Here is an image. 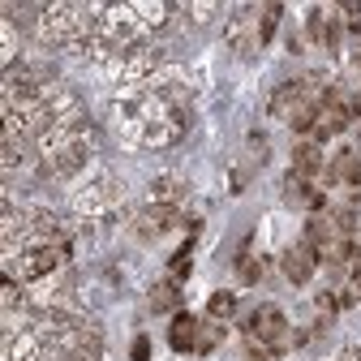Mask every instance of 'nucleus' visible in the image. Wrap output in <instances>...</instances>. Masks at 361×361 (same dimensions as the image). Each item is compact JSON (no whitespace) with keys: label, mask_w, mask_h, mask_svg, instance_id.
Returning a JSON list of instances; mask_svg holds the SVG:
<instances>
[{"label":"nucleus","mask_w":361,"mask_h":361,"mask_svg":"<svg viewBox=\"0 0 361 361\" xmlns=\"http://www.w3.org/2000/svg\"><path fill=\"white\" fill-rule=\"evenodd\" d=\"M327 90H331L327 73H305L297 82H284V86H276V95H271V116L280 125H288L293 133H314V121H319Z\"/></svg>","instance_id":"obj_4"},{"label":"nucleus","mask_w":361,"mask_h":361,"mask_svg":"<svg viewBox=\"0 0 361 361\" xmlns=\"http://www.w3.org/2000/svg\"><path fill=\"white\" fill-rule=\"evenodd\" d=\"M147 310L151 314H176L180 310V280H155L151 288H147Z\"/></svg>","instance_id":"obj_19"},{"label":"nucleus","mask_w":361,"mask_h":361,"mask_svg":"<svg viewBox=\"0 0 361 361\" xmlns=\"http://www.w3.org/2000/svg\"><path fill=\"white\" fill-rule=\"evenodd\" d=\"M194 245H198V237H185V241H180V250L172 254V280H185V276H190V267H194Z\"/></svg>","instance_id":"obj_22"},{"label":"nucleus","mask_w":361,"mask_h":361,"mask_svg":"<svg viewBox=\"0 0 361 361\" xmlns=\"http://www.w3.org/2000/svg\"><path fill=\"white\" fill-rule=\"evenodd\" d=\"M237 310H241V297L228 293V288H219V293H211V301H207V319L224 327V323H233V319H237Z\"/></svg>","instance_id":"obj_21"},{"label":"nucleus","mask_w":361,"mask_h":361,"mask_svg":"<svg viewBox=\"0 0 361 361\" xmlns=\"http://www.w3.org/2000/svg\"><path fill=\"white\" fill-rule=\"evenodd\" d=\"M323 168H327L323 142L310 138V142H297V147H293V172H297V176H310V180H314V176H323Z\"/></svg>","instance_id":"obj_18"},{"label":"nucleus","mask_w":361,"mask_h":361,"mask_svg":"<svg viewBox=\"0 0 361 361\" xmlns=\"http://www.w3.org/2000/svg\"><path fill=\"white\" fill-rule=\"evenodd\" d=\"M129 361H151V340H147V336H138V340H133V348H129Z\"/></svg>","instance_id":"obj_26"},{"label":"nucleus","mask_w":361,"mask_h":361,"mask_svg":"<svg viewBox=\"0 0 361 361\" xmlns=\"http://www.w3.org/2000/svg\"><path fill=\"white\" fill-rule=\"evenodd\" d=\"M5 262H9V276L18 284H35V280L56 276V271H65L73 262V237L69 241H48V245H26Z\"/></svg>","instance_id":"obj_7"},{"label":"nucleus","mask_w":361,"mask_h":361,"mask_svg":"<svg viewBox=\"0 0 361 361\" xmlns=\"http://www.w3.org/2000/svg\"><path fill=\"white\" fill-rule=\"evenodd\" d=\"M190 194V180L180 176V172H159L151 180V202H164V207H180Z\"/></svg>","instance_id":"obj_17"},{"label":"nucleus","mask_w":361,"mask_h":361,"mask_svg":"<svg viewBox=\"0 0 361 361\" xmlns=\"http://www.w3.org/2000/svg\"><path fill=\"white\" fill-rule=\"evenodd\" d=\"M56 82H61L56 61H22L5 69V95H48Z\"/></svg>","instance_id":"obj_13"},{"label":"nucleus","mask_w":361,"mask_h":361,"mask_svg":"<svg viewBox=\"0 0 361 361\" xmlns=\"http://www.w3.org/2000/svg\"><path fill=\"white\" fill-rule=\"evenodd\" d=\"M168 344L176 353H198V357H207L211 348L224 344V327L211 323V319H198V314H190V310H176L172 331H168Z\"/></svg>","instance_id":"obj_11"},{"label":"nucleus","mask_w":361,"mask_h":361,"mask_svg":"<svg viewBox=\"0 0 361 361\" xmlns=\"http://www.w3.org/2000/svg\"><path fill=\"white\" fill-rule=\"evenodd\" d=\"M125 180L116 172H99V176H90V185L73 198V211H78V224H82V233L90 237V228H95V237H104L108 228H116V224L125 219L129 211V198H125Z\"/></svg>","instance_id":"obj_3"},{"label":"nucleus","mask_w":361,"mask_h":361,"mask_svg":"<svg viewBox=\"0 0 361 361\" xmlns=\"http://www.w3.org/2000/svg\"><path fill=\"white\" fill-rule=\"evenodd\" d=\"M43 104H48L52 129H90V108L82 99V90H73L69 82H56L48 95H43Z\"/></svg>","instance_id":"obj_12"},{"label":"nucleus","mask_w":361,"mask_h":361,"mask_svg":"<svg viewBox=\"0 0 361 361\" xmlns=\"http://www.w3.org/2000/svg\"><path fill=\"white\" fill-rule=\"evenodd\" d=\"M185 233V237H198L202 233V219L198 215H185L180 207H164V202H151V207H142V211H133V219H129V233L138 237V241H159V237H168V233Z\"/></svg>","instance_id":"obj_8"},{"label":"nucleus","mask_w":361,"mask_h":361,"mask_svg":"<svg viewBox=\"0 0 361 361\" xmlns=\"http://www.w3.org/2000/svg\"><path fill=\"white\" fill-rule=\"evenodd\" d=\"M95 151V129H52L39 138V180H69Z\"/></svg>","instance_id":"obj_6"},{"label":"nucleus","mask_w":361,"mask_h":361,"mask_svg":"<svg viewBox=\"0 0 361 361\" xmlns=\"http://www.w3.org/2000/svg\"><path fill=\"white\" fill-rule=\"evenodd\" d=\"M305 43H314V48H323L327 56L340 52L344 43V22H340V9H327V5H314L305 13Z\"/></svg>","instance_id":"obj_14"},{"label":"nucleus","mask_w":361,"mask_h":361,"mask_svg":"<svg viewBox=\"0 0 361 361\" xmlns=\"http://www.w3.org/2000/svg\"><path fill=\"white\" fill-rule=\"evenodd\" d=\"M116 125L121 138L138 151H168L190 133L194 125V90L180 78V69L164 73L151 86L125 90L116 99Z\"/></svg>","instance_id":"obj_1"},{"label":"nucleus","mask_w":361,"mask_h":361,"mask_svg":"<svg viewBox=\"0 0 361 361\" xmlns=\"http://www.w3.org/2000/svg\"><path fill=\"white\" fill-rule=\"evenodd\" d=\"M147 48H155V35L142 22L138 5H99L90 56H99V61H129V56H138Z\"/></svg>","instance_id":"obj_2"},{"label":"nucleus","mask_w":361,"mask_h":361,"mask_svg":"<svg viewBox=\"0 0 361 361\" xmlns=\"http://www.w3.org/2000/svg\"><path fill=\"white\" fill-rule=\"evenodd\" d=\"M340 361H361V353H357V348H348V353H344Z\"/></svg>","instance_id":"obj_27"},{"label":"nucleus","mask_w":361,"mask_h":361,"mask_svg":"<svg viewBox=\"0 0 361 361\" xmlns=\"http://www.w3.org/2000/svg\"><path fill=\"white\" fill-rule=\"evenodd\" d=\"M271 262H276V258H254L250 254V237H245L241 250H237V276H241V284H262L271 276Z\"/></svg>","instance_id":"obj_20"},{"label":"nucleus","mask_w":361,"mask_h":361,"mask_svg":"<svg viewBox=\"0 0 361 361\" xmlns=\"http://www.w3.org/2000/svg\"><path fill=\"white\" fill-rule=\"evenodd\" d=\"M353 245H357V258H361V228H357V237H353Z\"/></svg>","instance_id":"obj_28"},{"label":"nucleus","mask_w":361,"mask_h":361,"mask_svg":"<svg viewBox=\"0 0 361 361\" xmlns=\"http://www.w3.org/2000/svg\"><path fill=\"white\" fill-rule=\"evenodd\" d=\"M297 331L288 327L284 319V310L280 305H258L245 314V323H241V348H245V361H280L297 348L293 340Z\"/></svg>","instance_id":"obj_5"},{"label":"nucleus","mask_w":361,"mask_h":361,"mask_svg":"<svg viewBox=\"0 0 361 361\" xmlns=\"http://www.w3.org/2000/svg\"><path fill=\"white\" fill-rule=\"evenodd\" d=\"M18 65V30L5 22V69H13Z\"/></svg>","instance_id":"obj_24"},{"label":"nucleus","mask_w":361,"mask_h":361,"mask_svg":"<svg viewBox=\"0 0 361 361\" xmlns=\"http://www.w3.org/2000/svg\"><path fill=\"white\" fill-rule=\"evenodd\" d=\"M340 22H344V35L361 39V0H348V5H340Z\"/></svg>","instance_id":"obj_23"},{"label":"nucleus","mask_w":361,"mask_h":361,"mask_svg":"<svg viewBox=\"0 0 361 361\" xmlns=\"http://www.w3.org/2000/svg\"><path fill=\"white\" fill-rule=\"evenodd\" d=\"M284 202L288 207H301V211H327V190L319 185V180H310V176H297V172H288L284 176Z\"/></svg>","instance_id":"obj_16"},{"label":"nucleus","mask_w":361,"mask_h":361,"mask_svg":"<svg viewBox=\"0 0 361 361\" xmlns=\"http://www.w3.org/2000/svg\"><path fill=\"white\" fill-rule=\"evenodd\" d=\"M18 297H22V288H18V280L9 276V280H5V319H13V310H18Z\"/></svg>","instance_id":"obj_25"},{"label":"nucleus","mask_w":361,"mask_h":361,"mask_svg":"<svg viewBox=\"0 0 361 361\" xmlns=\"http://www.w3.org/2000/svg\"><path fill=\"white\" fill-rule=\"evenodd\" d=\"M276 262H280V276H284L288 284H310V276L323 267V262H319V250H314L305 237H301V241H293Z\"/></svg>","instance_id":"obj_15"},{"label":"nucleus","mask_w":361,"mask_h":361,"mask_svg":"<svg viewBox=\"0 0 361 361\" xmlns=\"http://www.w3.org/2000/svg\"><path fill=\"white\" fill-rule=\"evenodd\" d=\"M357 95H361V90H357Z\"/></svg>","instance_id":"obj_29"},{"label":"nucleus","mask_w":361,"mask_h":361,"mask_svg":"<svg viewBox=\"0 0 361 361\" xmlns=\"http://www.w3.org/2000/svg\"><path fill=\"white\" fill-rule=\"evenodd\" d=\"M357 121H361V95H357L353 86L331 82V90H327V99H323V108H319V121H314V133H310V138H314V142H327V138L344 133V129L357 125Z\"/></svg>","instance_id":"obj_9"},{"label":"nucleus","mask_w":361,"mask_h":361,"mask_svg":"<svg viewBox=\"0 0 361 361\" xmlns=\"http://www.w3.org/2000/svg\"><path fill=\"white\" fill-rule=\"evenodd\" d=\"M224 39L241 61H254L267 48V35H262V5H233L228 22H224Z\"/></svg>","instance_id":"obj_10"}]
</instances>
